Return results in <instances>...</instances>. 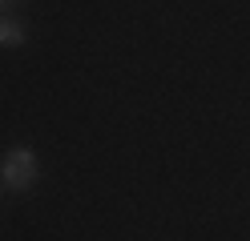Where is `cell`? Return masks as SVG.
<instances>
[{
	"label": "cell",
	"mask_w": 250,
	"mask_h": 241,
	"mask_svg": "<svg viewBox=\"0 0 250 241\" xmlns=\"http://www.w3.org/2000/svg\"><path fill=\"white\" fill-rule=\"evenodd\" d=\"M37 153L28 149V145H12V149L4 153V165H0V185L12 189V193H28L37 185Z\"/></svg>",
	"instance_id": "obj_1"
},
{
	"label": "cell",
	"mask_w": 250,
	"mask_h": 241,
	"mask_svg": "<svg viewBox=\"0 0 250 241\" xmlns=\"http://www.w3.org/2000/svg\"><path fill=\"white\" fill-rule=\"evenodd\" d=\"M24 40H28V32H24V24L17 20V16L0 12V48H21Z\"/></svg>",
	"instance_id": "obj_2"
},
{
	"label": "cell",
	"mask_w": 250,
	"mask_h": 241,
	"mask_svg": "<svg viewBox=\"0 0 250 241\" xmlns=\"http://www.w3.org/2000/svg\"><path fill=\"white\" fill-rule=\"evenodd\" d=\"M8 4H17V0H0V12H4V8H8Z\"/></svg>",
	"instance_id": "obj_3"
},
{
	"label": "cell",
	"mask_w": 250,
	"mask_h": 241,
	"mask_svg": "<svg viewBox=\"0 0 250 241\" xmlns=\"http://www.w3.org/2000/svg\"><path fill=\"white\" fill-rule=\"evenodd\" d=\"M0 197H4V185H0Z\"/></svg>",
	"instance_id": "obj_4"
}]
</instances>
